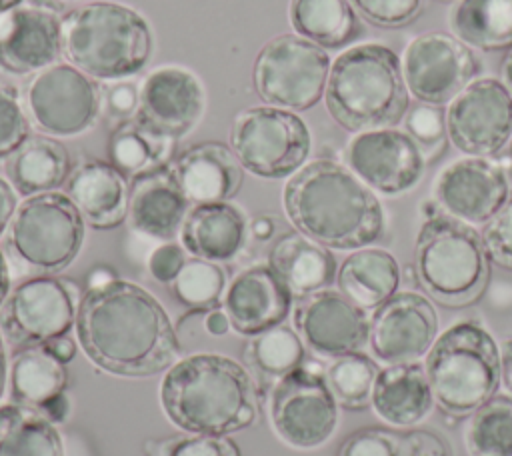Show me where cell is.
<instances>
[{"mask_svg": "<svg viewBox=\"0 0 512 456\" xmlns=\"http://www.w3.org/2000/svg\"><path fill=\"white\" fill-rule=\"evenodd\" d=\"M74 332L94 366L124 378L160 374L182 350L158 298L122 278L84 290Z\"/></svg>", "mask_w": 512, "mask_h": 456, "instance_id": "1", "label": "cell"}, {"mask_svg": "<svg viewBox=\"0 0 512 456\" xmlns=\"http://www.w3.org/2000/svg\"><path fill=\"white\" fill-rule=\"evenodd\" d=\"M282 204L290 224L328 250L372 246L386 228L378 194L346 164L320 158L288 178Z\"/></svg>", "mask_w": 512, "mask_h": 456, "instance_id": "2", "label": "cell"}, {"mask_svg": "<svg viewBox=\"0 0 512 456\" xmlns=\"http://www.w3.org/2000/svg\"><path fill=\"white\" fill-rule=\"evenodd\" d=\"M164 414L182 432L228 436L254 424L258 392L250 370L222 354L178 358L160 382Z\"/></svg>", "mask_w": 512, "mask_h": 456, "instance_id": "3", "label": "cell"}, {"mask_svg": "<svg viewBox=\"0 0 512 456\" xmlns=\"http://www.w3.org/2000/svg\"><path fill=\"white\" fill-rule=\"evenodd\" d=\"M408 96L400 56L386 44L364 42L332 60L324 104L340 128L358 134L398 124Z\"/></svg>", "mask_w": 512, "mask_h": 456, "instance_id": "4", "label": "cell"}, {"mask_svg": "<svg viewBox=\"0 0 512 456\" xmlns=\"http://www.w3.org/2000/svg\"><path fill=\"white\" fill-rule=\"evenodd\" d=\"M154 54L146 18L118 2H88L62 20V56L98 82L132 78Z\"/></svg>", "mask_w": 512, "mask_h": 456, "instance_id": "5", "label": "cell"}, {"mask_svg": "<svg viewBox=\"0 0 512 456\" xmlns=\"http://www.w3.org/2000/svg\"><path fill=\"white\" fill-rule=\"evenodd\" d=\"M434 404L452 418H468L502 384L500 344L474 318L444 328L424 358Z\"/></svg>", "mask_w": 512, "mask_h": 456, "instance_id": "6", "label": "cell"}, {"mask_svg": "<svg viewBox=\"0 0 512 456\" xmlns=\"http://www.w3.org/2000/svg\"><path fill=\"white\" fill-rule=\"evenodd\" d=\"M412 266L428 298L452 308L476 302L490 278L482 234L444 212L428 214L420 224Z\"/></svg>", "mask_w": 512, "mask_h": 456, "instance_id": "7", "label": "cell"}, {"mask_svg": "<svg viewBox=\"0 0 512 456\" xmlns=\"http://www.w3.org/2000/svg\"><path fill=\"white\" fill-rule=\"evenodd\" d=\"M86 222L66 192L24 198L8 226L6 248L12 258L36 274H58L80 254Z\"/></svg>", "mask_w": 512, "mask_h": 456, "instance_id": "8", "label": "cell"}, {"mask_svg": "<svg viewBox=\"0 0 512 456\" xmlns=\"http://www.w3.org/2000/svg\"><path fill=\"white\" fill-rule=\"evenodd\" d=\"M228 142L242 168L264 180L290 178L312 152L310 128L298 112L266 104L240 110Z\"/></svg>", "mask_w": 512, "mask_h": 456, "instance_id": "9", "label": "cell"}, {"mask_svg": "<svg viewBox=\"0 0 512 456\" xmlns=\"http://www.w3.org/2000/svg\"><path fill=\"white\" fill-rule=\"evenodd\" d=\"M332 60L314 42L290 32L264 42L252 66V86L262 104L304 112L324 98Z\"/></svg>", "mask_w": 512, "mask_h": 456, "instance_id": "10", "label": "cell"}, {"mask_svg": "<svg viewBox=\"0 0 512 456\" xmlns=\"http://www.w3.org/2000/svg\"><path fill=\"white\" fill-rule=\"evenodd\" d=\"M268 418L276 436L296 448L314 450L326 444L340 420V406L332 396L324 368L308 360L272 384Z\"/></svg>", "mask_w": 512, "mask_h": 456, "instance_id": "11", "label": "cell"}, {"mask_svg": "<svg viewBox=\"0 0 512 456\" xmlns=\"http://www.w3.org/2000/svg\"><path fill=\"white\" fill-rule=\"evenodd\" d=\"M76 286L56 274H34L14 284L0 308V330L16 348L46 346L76 326Z\"/></svg>", "mask_w": 512, "mask_h": 456, "instance_id": "12", "label": "cell"}, {"mask_svg": "<svg viewBox=\"0 0 512 456\" xmlns=\"http://www.w3.org/2000/svg\"><path fill=\"white\" fill-rule=\"evenodd\" d=\"M24 108L42 134L74 138L98 122L102 86L70 62H56L28 80Z\"/></svg>", "mask_w": 512, "mask_h": 456, "instance_id": "13", "label": "cell"}, {"mask_svg": "<svg viewBox=\"0 0 512 456\" xmlns=\"http://www.w3.org/2000/svg\"><path fill=\"white\" fill-rule=\"evenodd\" d=\"M402 74L416 102L444 106L480 74V60L468 44L444 30L424 32L402 52Z\"/></svg>", "mask_w": 512, "mask_h": 456, "instance_id": "14", "label": "cell"}, {"mask_svg": "<svg viewBox=\"0 0 512 456\" xmlns=\"http://www.w3.org/2000/svg\"><path fill=\"white\" fill-rule=\"evenodd\" d=\"M448 142L464 156L492 158L512 142V94L500 78L478 76L446 108Z\"/></svg>", "mask_w": 512, "mask_h": 456, "instance_id": "15", "label": "cell"}, {"mask_svg": "<svg viewBox=\"0 0 512 456\" xmlns=\"http://www.w3.org/2000/svg\"><path fill=\"white\" fill-rule=\"evenodd\" d=\"M346 166L376 194L402 196L414 190L426 170V158L402 128L364 130L344 150Z\"/></svg>", "mask_w": 512, "mask_h": 456, "instance_id": "16", "label": "cell"}, {"mask_svg": "<svg viewBox=\"0 0 512 456\" xmlns=\"http://www.w3.org/2000/svg\"><path fill=\"white\" fill-rule=\"evenodd\" d=\"M440 334L432 300L414 290H400L370 314L366 346L384 364L420 362Z\"/></svg>", "mask_w": 512, "mask_h": 456, "instance_id": "17", "label": "cell"}, {"mask_svg": "<svg viewBox=\"0 0 512 456\" xmlns=\"http://www.w3.org/2000/svg\"><path fill=\"white\" fill-rule=\"evenodd\" d=\"M506 170L492 158L464 156L450 162L434 180L432 196L440 212L484 226L510 198Z\"/></svg>", "mask_w": 512, "mask_h": 456, "instance_id": "18", "label": "cell"}, {"mask_svg": "<svg viewBox=\"0 0 512 456\" xmlns=\"http://www.w3.org/2000/svg\"><path fill=\"white\" fill-rule=\"evenodd\" d=\"M292 322L306 348L320 358H336L366 346L370 316L338 288H324L296 298Z\"/></svg>", "mask_w": 512, "mask_h": 456, "instance_id": "19", "label": "cell"}, {"mask_svg": "<svg viewBox=\"0 0 512 456\" xmlns=\"http://www.w3.org/2000/svg\"><path fill=\"white\" fill-rule=\"evenodd\" d=\"M204 112V84L184 66H158L140 84L136 118L172 140L188 136L200 124Z\"/></svg>", "mask_w": 512, "mask_h": 456, "instance_id": "20", "label": "cell"}, {"mask_svg": "<svg viewBox=\"0 0 512 456\" xmlns=\"http://www.w3.org/2000/svg\"><path fill=\"white\" fill-rule=\"evenodd\" d=\"M62 56V20L42 6H18L0 14V70L34 76Z\"/></svg>", "mask_w": 512, "mask_h": 456, "instance_id": "21", "label": "cell"}, {"mask_svg": "<svg viewBox=\"0 0 512 456\" xmlns=\"http://www.w3.org/2000/svg\"><path fill=\"white\" fill-rule=\"evenodd\" d=\"M292 306L294 294L268 262L236 272L222 298L230 328L242 336H254L284 324Z\"/></svg>", "mask_w": 512, "mask_h": 456, "instance_id": "22", "label": "cell"}, {"mask_svg": "<svg viewBox=\"0 0 512 456\" xmlns=\"http://www.w3.org/2000/svg\"><path fill=\"white\" fill-rule=\"evenodd\" d=\"M190 206L192 204L180 188L170 164L128 180L126 220L132 230L144 236L166 242L172 240L180 234Z\"/></svg>", "mask_w": 512, "mask_h": 456, "instance_id": "23", "label": "cell"}, {"mask_svg": "<svg viewBox=\"0 0 512 456\" xmlns=\"http://www.w3.org/2000/svg\"><path fill=\"white\" fill-rule=\"evenodd\" d=\"M190 204L228 202L244 182V168L230 146L204 140L188 146L170 164Z\"/></svg>", "mask_w": 512, "mask_h": 456, "instance_id": "24", "label": "cell"}, {"mask_svg": "<svg viewBox=\"0 0 512 456\" xmlns=\"http://www.w3.org/2000/svg\"><path fill=\"white\" fill-rule=\"evenodd\" d=\"M66 194L94 230H114L128 216V178L108 160L88 158L72 168Z\"/></svg>", "mask_w": 512, "mask_h": 456, "instance_id": "25", "label": "cell"}, {"mask_svg": "<svg viewBox=\"0 0 512 456\" xmlns=\"http://www.w3.org/2000/svg\"><path fill=\"white\" fill-rule=\"evenodd\" d=\"M434 406L424 364H384V368L378 370L370 408L390 428H416L430 416Z\"/></svg>", "mask_w": 512, "mask_h": 456, "instance_id": "26", "label": "cell"}, {"mask_svg": "<svg viewBox=\"0 0 512 456\" xmlns=\"http://www.w3.org/2000/svg\"><path fill=\"white\" fill-rule=\"evenodd\" d=\"M248 218L234 202L192 204L180 228L184 250L210 262H232L248 242Z\"/></svg>", "mask_w": 512, "mask_h": 456, "instance_id": "27", "label": "cell"}, {"mask_svg": "<svg viewBox=\"0 0 512 456\" xmlns=\"http://www.w3.org/2000/svg\"><path fill=\"white\" fill-rule=\"evenodd\" d=\"M336 288L366 312H374L400 292L402 272L396 256L378 246L352 250L336 270Z\"/></svg>", "mask_w": 512, "mask_h": 456, "instance_id": "28", "label": "cell"}, {"mask_svg": "<svg viewBox=\"0 0 512 456\" xmlns=\"http://www.w3.org/2000/svg\"><path fill=\"white\" fill-rule=\"evenodd\" d=\"M268 264L284 280L294 298L330 288L338 270L332 250L320 246L298 230L276 238L268 252Z\"/></svg>", "mask_w": 512, "mask_h": 456, "instance_id": "29", "label": "cell"}, {"mask_svg": "<svg viewBox=\"0 0 512 456\" xmlns=\"http://www.w3.org/2000/svg\"><path fill=\"white\" fill-rule=\"evenodd\" d=\"M72 158L60 138L48 134H30L26 142L6 158L8 182L28 198L54 192L64 186L72 174Z\"/></svg>", "mask_w": 512, "mask_h": 456, "instance_id": "30", "label": "cell"}, {"mask_svg": "<svg viewBox=\"0 0 512 456\" xmlns=\"http://www.w3.org/2000/svg\"><path fill=\"white\" fill-rule=\"evenodd\" d=\"M288 20L294 34L324 50H338L360 36V16L350 0H290Z\"/></svg>", "mask_w": 512, "mask_h": 456, "instance_id": "31", "label": "cell"}, {"mask_svg": "<svg viewBox=\"0 0 512 456\" xmlns=\"http://www.w3.org/2000/svg\"><path fill=\"white\" fill-rule=\"evenodd\" d=\"M450 30L482 52L512 46V0H458L450 10Z\"/></svg>", "mask_w": 512, "mask_h": 456, "instance_id": "32", "label": "cell"}, {"mask_svg": "<svg viewBox=\"0 0 512 456\" xmlns=\"http://www.w3.org/2000/svg\"><path fill=\"white\" fill-rule=\"evenodd\" d=\"M46 346L16 350L10 362V398L16 404L40 408L46 400L66 392L68 372Z\"/></svg>", "mask_w": 512, "mask_h": 456, "instance_id": "33", "label": "cell"}, {"mask_svg": "<svg viewBox=\"0 0 512 456\" xmlns=\"http://www.w3.org/2000/svg\"><path fill=\"white\" fill-rule=\"evenodd\" d=\"M0 456H64V442L38 408L10 402L0 406Z\"/></svg>", "mask_w": 512, "mask_h": 456, "instance_id": "34", "label": "cell"}, {"mask_svg": "<svg viewBox=\"0 0 512 456\" xmlns=\"http://www.w3.org/2000/svg\"><path fill=\"white\" fill-rule=\"evenodd\" d=\"M176 140L148 128L138 118L116 124L108 138V162H112L128 180L166 166L172 158Z\"/></svg>", "mask_w": 512, "mask_h": 456, "instance_id": "35", "label": "cell"}, {"mask_svg": "<svg viewBox=\"0 0 512 456\" xmlns=\"http://www.w3.org/2000/svg\"><path fill=\"white\" fill-rule=\"evenodd\" d=\"M242 356L258 384L272 386L282 376L290 374L306 362V344L302 342L296 328L278 324L248 336Z\"/></svg>", "mask_w": 512, "mask_h": 456, "instance_id": "36", "label": "cell"}, {"mask_svg": "<svg viewBox=\"0 0 512 456\" xmlns=\"http://www.w3.org/2000/svg\"><path fill=\"white\" fill-rule=\"evenodd\" d=\"M468 456H512V396L496 394L466 418Z\"/></svg>", "mask_w": 512, "mask_h": 456, "instance_id": "37", "label": "cell"}, {"mask_svg": "<svg viewBox=\"0 0 512 456\" xmlns=\"http://www.w3.org/2000/svg\"><path fill=\"white\" fill-rule=\"evenodd\" d=\"M378 370L380 368L372 356L350 352L330 358V362L324 366V378L340 408L364 410L370 406L372 386Z\"/></svg>", "mask_w": 512, "mask_h": 456, "instance_id": "38", "label": "cell"}, {"mask_svg": "<svg viewBox=\"0 0 512 456\" xmlns=\"http://www.w3.org/2000/svg\"><path fill=\"white\" fill-rule=\"evenodd\" d=\"M228 286L224 268L218 262L204 258H188L172 280V296L190 310L208 312L222 306V298Z\"/></svg>", "mask_w": 512, "mask_h": 456, "instance_id": "39", "label": "cell"}, {"mask_svg": "<svg viewBox=\"0 0 512 456\" xmlns=\"http://www.w3.org/2000/svg\"><path fill=\"white\" fill-rule=\"evenodd\" d=\"M402 130L416 142L426 162L436 160L448 144L446 110L442 106L416 102L408 106L402 118Z\"/></svg>", "mask_w": 512, "mask_h": 456, "instance_id": "40", "label": "cell"}, {"mask_svg": "<svg viewBox=\"0 0 512 456\" xmlns=\"http://www.w3.org/2000/svg\"><path fill=\"white\" fill-rule=\"evenodd\" d=\"M146 456H242L236 442L212 434H174L168 438L148 440Z\"/></svg>", "mask_w": 512, "mask_h": 456, "instance_id": "41", "label": "cell"}, {"mask_svg": "<svg viewBox=\"0 0 512 456\" xmlns=\"http://www.w3.org/2000/svg\"><path fill=\"white\" fill-rule=\"evenodd\" d=\"M30 118L22 106L20 94L6 84H0V160L10 158L32 134Z\"/></svg>", "mask_w": 512, "mask_h": 456, "instance_id": "42", "label": "cell"}, {"mask_svg": "<svg viewBox=\"0 0 512 456\" xmlns=\"http://www.w3.org/2000/svg\"><path fill=\"white\" fill-rule=\"evenodd\" d=\"M338 456H404V432L384 426L360 428L346 436Z\"/></svg>", "mask_w": 512, "mask_h": 456, "instance_id": "43", "label": "cell"}, {"mask_svg": "<svg viewBox=\"0 0 512 456\" xmlns=\"http://www.w3.org/2000/svg\"><path fill=\"white\" fill-rule=\"evenodd\" d=\"M356 14L378 28H402L414 22L424 0H350Z\"/></svg>", "mask_w": 512, "mask_h": 456, "instance_id": "44", "label": "cell"}, {"mask_svg": "<svg viewBox=\"0 0 512 456\" xmlns=\"http://www.w3.org/2000/svg\"><path fill=\"white\" fill-rule=\"evenodd\" d=\"M480 234L490 262L512 270V194L496 216L482 226Z\"/></svg>", "mask_w": 512, "mask_h": 456, "instance_id": "45", "label": "cell"}, {"mask_svg": "<svg viewBox=\"0 0 512 456\" xmlns=\"http://www.w3.org/2000/svg\"><path fill=\"white\" fill-rule=\"evenodd\" d=\"M140 106V84L132 78L104 82L102 86V112L108 120L120 124L136 118Z\"/></svg>", "mask_w": 512, "mask_h": 456, "instance_id": "46", "label": "cell"}, {"mask_svg": "<svg viewBox=\"0 0 512 456\" xmlns=\"http://www.w3.org/2000/svg\"><path fill=\"white\" fill-rule=\"evenodd\" d=\"M186 250L182 244L176 242H164L148 258V272L158 284H172V280L178 276L186 262Z\"/></svg>", "mask_w": 512, "mask_h": 456, "instance_id": "47", "label": "cell"}, {"mask_svg": "<svg viewBox=\"0 0 512 456\" xmlns=\"http://www.w3.org/2000/svg\"><path fill=\"white\" fill-rule=\"evenodd\" d=\"M404 456H452V450L442 434L414 428L404 432Z\"/></svg>", "mask_w": 512, "mask_h": 456, "instance_id": "48", "label": "cell"}, {"mask_svg": "<svg viewBox=\"0 0 512 456\" xmlns=\"http://www.w3.org/2000/svg\"><path fill=\"white\" fill-rule=\"evenodd\" d=\"M16 208H18L16 190L6 178L0 176V236L8 230Z\"/></svg>", "mask_w": 512, "mask_h": 456, "instance_id": "49", "label": "cell"}, {"mask_svg": "<svg viewBox=\"0 0 512 456\" xmlns=\"http://www.w3.org/2000/svg\"><path fill=\"white\" fill-rule=\"evenodd\" d=\"M50 422L54 424H62L68 420L70 412H72V402H70V396L66 392H60L58 396L46 400L40 408H38Z\"/></svg>", "mask_w": 512, "mask_h": 456, "instance_id": "50", "label": "cell"}, {"mask_svg": "<svg viewBox=\"0 0 512 456\" xmlns=\"http://www.w3.org/2000/svg\"><path fill=\"white\" fill-rule=\"evenodd\" d=\"M276 230H278V222L272 214H258L252 220H248V234L258 242H268L270 238L276 236Z\"/></svg>", "mask_w": 512, "mask_h": 456, "instance_id": "51", "label": "cell"}, {"mask_svg": "<svg viewBox=\"0 0 512 456\" xmlns=\"http://www.w3.org/2000/svg\"><path fill=\"white\" fill-rule=\"evenodd\" d=\"M202 324H204V330L210 336H224L230 330V320H228L226 312L220 310V308L204 312V322Z\"/></svg>", "mask_w": 512, "mask_h": 456, "instance_id": "52", "label": "cell"}, {"mask_svg": "<svg viewBox=\"0 0 512 456\" xmlns=\"http://www.w3.org/2000/svg\"><path fill=\"white\" fill-rule=\"evenodd\" d=\"M46 348L50 350V354L60 360L62 364L72 362V358L76 356V342L66 334V336H58L52 342L46 344Z\"/></svg>", "mask_w": 512, "mask_h": 456, "instance_id": "53", "label": "cell"}, {"mask_svg": "<svg viewBox=\"0 0 512 456\" xmlns=\"http://www.w3.org/2000/svg\"><path fill=\"white\" fill-rule=\"evenodd\" d=\"M500 356H502V384L512 396V338H506L500 344Z\"/></svg>", "mask_w": 512, "mask_h": 456, "instance_id": "54", "label": "cell"}, {"mask_svg": "<svg viewBox=\"0 0 512 456\" xmlns=\"http://www.w3.org/2000/svg\"><path fill=\"white\" fill-rule=\"evenodd\" d=\"M8 378H10V364H8V352H6V338L0 330V402L6 394Z\"/></svg>", "mask_w": 512, "mask_h": 456, "instance_id": "55", "label": "cell"}, {"mask_svg": "<svg viewBox=\"0 0 512 456\" xmlns=\"http://www.w3.org/2000/svg\"><path fill=\"white\" fill-rule=\"evenodd\" d=\"M12 288V280H10V268H8V260L4 256V252L0 250V308L8 296Z\"/></svg>", "mask_w": 512, "mask_h": 456, "instance_id": "56", "label": "cell"}, {"mask_svg": "<svg viewBox=\"0 0 512 456\" xmlns=\"http://www.w3.org/2000/svg\"><path fill=\"white\" fill-rule=\"evenodd\" d=\"M500 80L504 82V86L510 90L512 94V46L506 50L502 64H500Z\"/></svg>", "mask_w": 512, "mask_h": 456, "instance_id": "57", "label": "cell"}, {"mask_svg": "<svg viewBox=\"0 0 512 456\" xmlns=\"http://www.w3.org/2000/svg\"><path fill=\"white\" fill-rule=\"evenodd\" d=\"M24 0H0V14H6L18 6H22Z\"/></svg>", "mask_w": 512, "mask_h": 456, "instance_id": "58", "label": "cell"}, {"mask_svg": "<svg viewBox=\"0 0 512 456\" xmlns=\"http://www.w3.org/2000/svg\"><path fill=\"white\" fill-rule=\"evenodd\" d=\"M438 2H458V0H438Z\"/></svg>", "mask_w": 512, "mask_h": 456, "instance_id": "59", "label": "cell"}]
</instances>
